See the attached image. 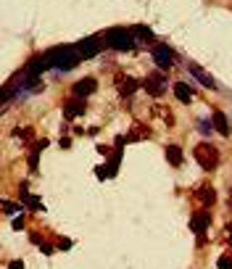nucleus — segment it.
Returning <instances> with one entry per match:
<instances>
[{"instance_id":"nucleus-11","label":"nucleus","mask_w":232,"mask_h":269,"mask_svg":"<svg viewBox=\"0 0 232 269\" xmlns=\"http://www.w3.org/2000/svg\"><path fill=\"white\" fill-rule=\"evenodd\" d=\"M166 161H169V164H172V166H182V148H180V145H169V148H166Z\"/></svg>"},{"instance_id":"nucleus-15","label":"nucleus","mask_w":232,"mask_h":269,"mask_svg":"<svg viewBox=\"0 0 232 269\" xmlns=\"http://www.w3.org/2000/svg\"><path fill=\"white\" fill-rule=\"evenodd\" d=\"M16 137H21V140H29V137H32V129H29V127L16 129Z\"/></svg>"},{"instance_id":"nucleus-16","label":"nucleus","mask_w":232,"mask_h":269,"mask_svg":"<svg viewBox=\"0 0 232 269\" xmlns=\"http://www.w3.org/2000/svg\"><path fill=\"white\" fill-rule=\"evenodd\" d=\"M219 269H232V259L230 256H222L219 259Z\"/></svg>"},{"instance_id":"nucleus-9","label":"nucleus","mask_w":232,"mask_h":269,"mask_svg":"<svg viewBox=\"0 0 232 269\" xmlns=\"http://www.w3.org/2000/svg\"><path fill=\"white\" fill-rule=\"evenodd\" d=\"M64 114H66V119H77L79 114H84V103L79 101V98H74V101H69L64 106Z\"/></svg>"},{"instance_id":"nucleus-19","label":"nucleus","mask_w":232,"mask_h":269,"mask_svg":"<svg viewBox=\"0 0 232 269\" xmlns=\"http://www.w3.org/2000/svg\"><path fill=\"white\" fill-rule=\"evenodd\" d=\"M19 227H24V219H21V217L13 219V230H19Z\"/></svg>"},{"instance_id":"nucleus-3","label":"nucleus","mask_w":232,"mask_h":269,"mask_svg":"<svg viewBox=\"0 0 232 269\" xmlns=\"http://www.w3.org/2000/svg\"><path fill=\"white\" fill-rule=\"evenodd\" d=\"M151 56H153V61H156V66L161 72H166V69L174 64V50L169 48V45H156V48L151 50Z\"/></svg>"},{"instance_id":"nucleus-2","label":"nucleus","mask_w":232,"mask_h":269,"mask_svg":"<svg viewBox=\"0 0 232 269\" xmlns=\"http://www.w3.org/2000/svg\"><path fill=\"white\" fill-rule=\"evenodd\" d=\"M106 45L114 48V50H129L135 45L132 32H127V29H114V32L106 35Z\"/></svg>"},{"instance_id":"nucleus-17","label":"nucleus","mask_w":232,"mask_h":269,"mask_svg":"<svg viewBox=\"0 0 232 269\" xmlns=\"http://www.w3.org/2000/svg\"><path fill=\"white\" fill-rule=\"evenodd\" d=\"M198 127H200V132H203L206 137H208V135H211V124H208V121H200V124H198Z\"/></svg>"},{"instance_id":"nucleus-21","label":"nucleus","mask_w":232,"mask_h":269,"mask_svg":"<svg viewBox=\"0 0 232 269\" xmlns=\"http://www.w3.org/2000/svg\"><path fill=\"white\" fill-rule=\"evenodd\" d=\"M230 206H232V193H230Z\"/></svg>"},{"instance_id":"nucleus-18","label":"nucleus","mask_w":232,"mask_h":269,"mask_svg":"<svg viewBox=\"0 0 232 269\" xmlns=\"http://www.w3.org/2000/svg\"><path fill=\"white\" fill-rule=\"evenodd\" d=\"M224 237H227V243L232 245V222H230L227 227H224Z\"/></svg>"},{"instance_id":"nucleus-12","label":"nucleus","mask_w":232,"mask_h":269,"mask_svg":"<svg viewBox=\"0 0 232 269\" xmlns=\"http://www.w3.org/2000/svg\"><path fill=\"white\" fill-rule=\"evenodd\" d=\"M198 198H200V203H203V206H214L216 203V190L214 188H200Z\"/></svg>"},{"instance_id":"nucleus-14","label":"nucleus","mask_w":232,"mask_h":269,"mask_svg":"<svg viewBox=\"0 0 232 269\" xmlns=\"http://www.w3.org/2000/svg\"><path fill=\"white\" fill-rule=\"evenodd\" d=\"M132 93H135V82L127 79L124 84H121V95H132Z\"/></svg>"},{"instance_id":"nucleus-10","label":"nucleus","mask_w":232,"mask_h":269,"mask_svg":"<svg viewBox=\"0 0 232 269\" xmlns=\"http://www.w3.org/2000/svg\"><path fill=\"white\" fill-rule=\"evenodd\" d=\"M174 95H177V101L190 103L193 101V87H190V84H185V82H177L174 84Z\"/></svg>"},{"instance_id":"nucleus-4","label":"nucleus","mask_w":232,"mask_h":269,"mask_svg":"<svg viewBox=\"0 0 232 269\" xmlns=\"http://www.w3.org/2000/svg\"><path fill=\"white\" fill-rule=\"evenodd\" d=\"M145 90H148L151 95H164L166 93V74L164 72L151 74L148 79H145Z\"/></svg>"},{"instance_id":"nucleus-13","label":"nucleus","mask_w":232,"mask_h":269,"mask_svg":"<svg viewBox=\"0 0 232 269\" xmlns=\"http://www.w3.org/2000/svg\"><path fill=\"white\" fill-rule=\"evenodd\" d=\"M95 48H98V40H95V37H92V40L82 42V50H79V56H84V58L95 56Z\"/></svg>"},{"instance_id":"nucleus-7","label":"nucleus","mask_w":232,"mask_h":269,"mask_svg":"<svg viewBox=\"0 0 232 269\" xmlns=\"http://www.w3.org/2000/svg\"><path fill=\"white\" fill-rule=\"evenodd\" d=\"M214 129L222 137H230V121H227V114L224 111H214Z\"/></svg>"},{"instance_id":"nucleus-1","label":"nucleus","mask_w":232,"mask_h":269,"mask_svg":"<svg viewBox=\"0 0 232 269\" xmlns=\"http://www.w3.org/2000/svg\"><path fill=\"white\" fill-rule=\"evenodd\" d=\"M193 153H195V161L200 164V169H206V172H211V169L219 166V151H216L211 143H198L195 148H193Z\"/></svg>"},{"instance_id":"nucleus-5","label":"nucleus","mask_w":232,"mask_h":269,"mask_svg":"<svg viewBox=\"0 0 232 269\" xmlns=\"http://www.w3.org/2000/svg\"><path fill=\"white\" fill-rule=\"evenodd\" d=\"M98 90V82L92 79V77H87V79H79L72 87V93H74V98H79V101H84V98H90L92 93Z\"/></svg>"},{"instance_id":"nucleus-8","label":"nucleus","mask_w":232,"mask_h":269,"mask_svg":"<svg viewBox=\"0 0 232 269\" xmlns=\"http://www.w3.org/2000/svg\"><path fill=\"white\" fill-rule=\"evenodd\" d=\"M190 72H193V77H195V79L203 84V87H208V90H216V82L211 79V77H208L203 69H200L198 64H190Z\"/></svg>"},{"instance_id":"nucleus-6","label":"nucleus","mask_w":232,"mask_h":269,"mask_svg":"<svg viewBox=\"0 0 232 269\" xmlns=\"http://www.w3.org/2000/svg\"><path fill=\"white\" fill-rule=\"evenodd\" d=\"M208 225H211V214H208V211H198V214H195V217H193V219H190V227H193V230H195V232H198V235H203Z\"/></svg>"},{"instance_id":"nucleus-20","label":"nucleus","mask_w":232,"mask_h":269,"mask_svg":"<svg viewBox=\"0 0 232 269\" xmlns=\"http://www.w3.org/2000/svg\"><path fill=\"white\" fill-rule=\"evenodd\" d=\"M11 269H24V264H21V261H13V264H11Z\"/></svg>"}]
</instances>
